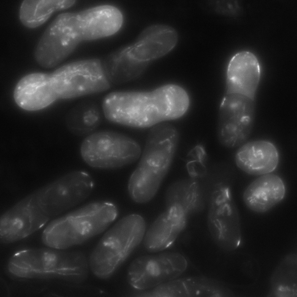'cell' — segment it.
<instances>
[{
	"mask_svg": "<svg viewBox=\"0 0 297 297\" xmlns=\"http://www.w3.org/2000/svg\"><path fill=\"white\" fill-rule=\"evenodd\" d=\"M189 104L186 91L171 84L148 92L110 93L104 98L102 108L105 117L111 122L144 128L180 118Z\"/></svg>",
	"mask_w": 297,
	"mask_h": 297,
	"instance_id": "6da1fadb",
	"label": "cell"
},
{
	"mask_svg": "<svg viewBox=\"0 0 297 297\" xmlns=\"http://www.w3.org/2000/svg\"><path fill=\"white\" fill-rule=\"evenodd\" d=\"M179 138L178 130L168 123H161L151 129L128 181L129 193L135 202L145 203L155 195L171 167Z\"/></svg>",
	"mask_w": 297,
	"mask_h": 297,
	"instance_id": "7a4b0ae2",
	"label": "cell"
},
{
	"mask_svg": "<svg viewBox=\"0 0 297 297\" xmlns=\"http://www.w3.org/2000/svg\"><path fill=\"white\" fill-rule=\"evenodd\" d=\"M118 215L117 207L111 202H91L51 222L43 232L42 241L58 250L81 244L104 231Z\"/></svg>",
	"mask_w": 297,
	"mask_h": 297,
	"instance_id": "3957f363",
	"label": "cell"
},
{
	"mask_svg": "<svg viewBox=\"0 0 297 297\" xmlns=\"http://www.w3.org/2000/svg\"><path fill=\"white\" fill-rule=\"evenodd\" d=\"M145 221L137 214L122 218L103 235L89 259L90 269L97 278L111 277L143 241Z\"/></svg>",
	"mask_w": 297,
	"mask_h": 297,
	"instance_id": "277c9868",
	"label": "cell"
},
{
	"mask_svg": "<svg viewBox=\"0 0 297 297\" xmlns=\"http://www.w3.org/2000/svg\"><path fill=\"white\" fill-rule=\"evenodd\" d=\"M57 250L32 249L18 251L9 260V270L21 277L55 275L71 282L76 281L83 268L81 254L78 251Z\"/></svg>",
	"mask_w": 297,
	"mask_h": 297,
	"instance_id": "5b68a950",
	"label": "cell"
},
{
	"mask_svg": "<svg viewBox=\"0 0 297 297\" xmlns=\"http://www.w3.org/2000/svg\"><path fill=\"white\" fill-rule=\"evenodd\" d=\"M80 153L84 162L95 168L113 169L137 160L141 150L134 140L122 133L104 130L89 135L82 142Z\"/></svg>",
	"mask_w": 297,
	"mask_h": 297,
	"instance_id": "8992f818",
	"label": "cell"
},
{
	"mask_svg": "<svg viewBox=\"0 0 297 297\" xmlns=\"http://www.w3.org/2000/svg\"><path fill=\"white\" fill-rule=\"evenodd\" d=\"M50 75L57 99H71L99 93L110 86L102 64L97 59L69 63Z\"/></svg>",
	"mask_w": 297,
	"mask_h": 297,
	"instance_id": "52a82bcc",
	"label": "cell"
},
{
	"mask_svg": "<svg viewBox=\"0 0 297 297\" xmlns=\"http://www.w3.org/2000/svg\"><path fill=\"white\" fill-rule=\"evenodd\" d=\"M82 41L77 28L76 13L60 14L38 41L34 51V58L42 67L52 68L66 59Z\"/></svg>",
	"mask_w": 297,
	"mask_h": 297,
	"instance_id": "ba28073f",
	"label": "cell"
},
{
	"mask_svg": "<svg viewBox=\"0 0 297 297\" xmlns=\"http://www.w3.org/2000/svg\"><path fill=\"white\" fill-rule=\"evenodd\" d=\"M94 186V180L87 172H70L35 192L38 203L49 217L57 215L86 199Z\"/></svg>",
	"mask_w": 297,
	"mask_h": 297,
	"instance_id": "9c48e42d",
	"label": "cell"
},
{
	"mask_svg": "<svg viewBox=\"0 0 297 297\" xmlns=\"http://www.w3.org/2000/svg\"><path fill=\"white\" fill-rule=\"evenodd\" d=\"M187 260L181 254L166 251L139 256L129 265L128 283L139 291L151 289L177 278L186 270Z\"/></svg>",
	"mask_w": 297,
	"mask_h": 297,
	"instance_id": "30bf717a",
	"label": "cell"
},
{
	"mask_svg": "<svg viewBox=\"0 0 297 297\" xmlns=\"http://www.w3.org/2000/svg\"><path fill=\"white\" fill-rule=\"evenodd\" d=\"M238 218L229 189L218 185L212 196L208 223L213 239L221 248L232 251L240 245L241 238Z\"/></svg>",
	"mask_w": 297,
	"mask_h": 297,
	"instance_id": "8fae6325",
	"label": "cell"
},
{
	"mask_svg": "<svg viewBox=\"0 0 297 297\" xmlns=\"http://www.w3.org/2000/svg\"><path fill=\"white\" fill-rule=\"evenodd\" d=\"M49 219L40 207L35 192L21 200L1 217L0 240L9 243L24 238L41 228Z\"/></svg>",
	"mask_w": 297,
	"mask_h": 297,
	"instance_id": "7c38bea8",
	"label": "cell"
},
{
	"mask_svg": "<svg viewBox=\"0 0 297 297\" xmlns=\"http://www.w3.org/2000/svg\"><path fill=\"white\" fill-rule=\"evenodd\" d=\"M253 102L245 99L232 100L221 108L217 135L224 146L233 148L247 139L254 124Z\"/></svg>",
	"mask_w": 297,
	"mask_h": 297,
	"instance_id": "4fadbf2b",
	"label": "cell"
},
{
	"mask_svg": "<svg viewBox=\"0 0 297 297\" xmlns=\"http://www.w3.org/2000/svg\"><path fill=\"white\" fill-rule=\"evenodd\" d=\"M76 21L82 41L114 35L121 27L123 18L121 12L117 8L103 5L76 12Z\"/></svg>",
	"mask_w": 297,
	"mask_h": 297,
	"instance_id": "5bb4252c",
	"label": "cell"
},
{
	"mask_svg": "<svg viewBox=\"0 0 297 297\" xmlns=\"http://www.w3.org/2000/svg\"><path fill=\"white\" fill-rule=\"evenodd\" d=\"M260 73L259 61L253 53L246 51L236 53L227 68V94L240 95L253 100Z\"/></svg>",
	"mask_w": 297,
	"mask_h": 297,
	"instance_id": "9a60e30c",
	"label": "cell"
},
{
	"mask_svg": "<svg viewBox=\"0 0 297 297\" xmlns=\"http://www.w3.org/2000/svg\"><path fill=\"white\" fill-rule=\"evenodd\" d=\"M178 40V33L172 27L162 24L147 27L133 44L128 46V52L135 59L142 62L159 58L171 51Z\"/></svg>",
	"mask_w": 297,
	"mask_h": 297,
	"instance_id": "2e32d148",
	"label": "cell"
},
{
	"mask_svg": "<svg viewBox=\"0 0 297 297\" xmlns=\"http://www.w3.org/2000/svg\"><path fill=\"white\" fill-rule=\"evenodd\" d=\"M188 214L178 206L167 208L145 232L142 241L145 249L157 253L171 246L184 227Z\"/></svg>",
	"mask_w": 297,
	"mask_h": 297,
	"instance_id": "e0dca14e",
	"label": "cell"
},
{
	"mask_svg": "<svg viewBox=\"0 0 297 297\" xmlns=\"http://www.w3.org/2000/svg\"><path fill=\"white\" fill-rule=\"evenodd\" d=\"M14 98L18 106L30 111L44 108L57 99L50 75L41 73L30 74L22 78L15 88Z\"/></svg>",
	"mask_w": 297,
	"mask_h": 297,
	"instance_id": "ac0fdd59",
	"label": "cell"
},
{
	"mask_svg": "<svg viewBox=\"0 0 297 297\" xmlns=\"http://www.w3.org/2000/svg\"><path fill=\"white\" fill-rule=\"evenodd\" d=\"M279 158L275 145L265 140L252 141L242 145L235 157L236 164L240 169L254 175L273 171L278 165Z\"/></svg>",
	"mask_w": 297,
	"mask_h": 297,
	"instance_id": "d6986e66",
	"label": "cell"
},
{
	"mask_svg": "<svg viewBox=\"0 0 297 297\" xmlns=\"http://www.w3.org/2000/svg\"><path fill=\"white\" fill-rule=\"evenodd\" d=\"M285 192V186L281 178L269 173L262 175L251 182L245 191L243 199L251 210L263 213L281 201Z\"/></svg>",
	"mask_w": 297,
	"mask_h": 297,
	"instance_id": "ffe728a7",
	"label": "cell"
},
{
	"mask_svg": "<svg viewBox=\"0 0 297 297\" xmlns=\"http://www.w3.org/2000/svg\"><path fill=\"white\" fill-rule=\"evenodd\" d=\"M173 297H227L231 292L223 284L203 276L176 278L171 281Z\"/></svg>",
	"mask_w": 297,
	"mask_h": 297,
	"instance_id": "44dd1931",
	"label": "cell"
},
{
	"mask_svg": "<svg viewBox=\"0 0 297 297\" xmlns=\"http://www.w3.org/2000/svg\"><path fill=\"white\" fill-rule=\"evenodd\" d=\"M75 2L68 0H24L19 7V19L25 26L35 28L44 23L54 12L70 7Z\"/></svg>",
	"mask_w": 297,
	"mask_h": 297,
	"instance_id": "7402d4cb",
	"label": "cell"
},
{
	"mask_svg": "<svg viewBox=\"0 0 297 297\" xmlns=\"http://www.w3.org/2000/svg\"><path fill=\"white\" fill-rule=\"evenodd\" d=\"M148 62L137 61L130 55L128 46L110 55L102 64L105 74L111 83L128 80L142 71Z\"/></svg>",
	"mask_w": 297,
	"mask_h": 297,
	"instance_id": "603a6c76",
	"label": "cell"
},
{
	"mask_svg": "<svg viewBox=\"0 0 297 297\" xmlns=\"http://www.w3.org/2000/svg\"><path fill=\"white\" fill-rule=\"evenodd\" d=\"M99 108L95 103L85 102L76 107L68 115L66 124L74 134L84 136L90 134L99 124L101 119Z\"/></svg>",
	"mask_w": 297,
	"mask_h": 297,
	"instance_id": "cb8c5ba5",
	"label": "cell"
},
{
	"mask_svg": "<svg viewBox=\"0 0 297 297\" xmlns=\"http://www.w3.org/2000/svg\"><path fill=\"white\" fill-rule=\"evenodd\" d=\"M198 189L197 182L193 179L172 184L165 193L166 207L179 206L190 212L197 204L199 198Z\"/></svg>",
	"mask_w": 297,
	"mask_h": 297,
	"instance_id": "d4e9b609",
	"label": "cell"
},
{
	"mask_svg": "<svg viewBox=\"0 0 297 297\" xmlns=\"http://www.w3.org/2000/svg\"><path fill=\"white\" fill-rule=\"evenodd\" d=\"M207 158L205 148L200 144H197L189 151L186 156V167L192 178L201 177L206 174Z\"/></svg>",
	"mask_w": 297,
	"mask_h": 297,
	"instance_id": "484cf974",
	"label": "cell"
}]
</instances>
